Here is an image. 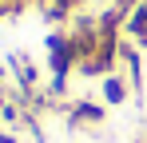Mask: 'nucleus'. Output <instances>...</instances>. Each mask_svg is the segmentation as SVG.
<instances>
[{
  "instance_id": "obj_3",
  "label": "nucleus",
  "mask_w": 147,
  "mask_h": 143,
  "mask_svg": "<svg viewBox=\"0 0 147 143\" xmlns=\"http://www.w3.org/2000/svg\"><path fill=\"white\" fill-rule=\"evenodd\" d=\"M0 143H12V139H8V135H0Z\"/></svg>"
},
{
  "instance_id": "obj_1",
  "label": "nucleus",
  "mask_w": 147,
  "mask_h": 143,
  "mask_svg": "<svg viewBox=\"0 0 147 143\" xmlns=\"http://www.w3.org/2000/svg\"><path fill=\"white\" fill-rule=\"evenodd\" d=\"M123 99H127V84L119 76H107L103 80V103H123Z\"/></svg>"
},
{
  "instance_id": "obj_4",
  "label": "nucleus",
  "mask_w": 147,
  "mask_h": 143,
  "mask_svg": "<svg viewBox=\"0 0 147 143\" xmlns=\"http://www.w3.org/2000/svg\"><path fill=\"white\" fill-rule=\"evenodd\" d=\"M0 115H4V99H0Z\"/></svg>"
},
{
  "instance_id": "obj_2",
  "label": "nucleus",
  "mask_w": 147,
  "mask_h": 143,
  "mask_svg": "<svg viewBox=\"0 0 147 143\" xmlns=\"http://www.w3.org/2000/svg\"><path fill=\"white\" fill-rule=\"evenodd\" d=\"M72 119H76V123H84V119H92V123H99V119H103V107H96V103H80Z\"/></svg>"
}]
</instances>
